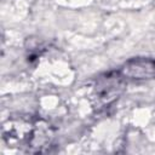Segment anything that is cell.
I'll return each mask as SVG.
<instances>
[{
    "mask_svg": "<svg viewBox=\"0 0 155 155\" xmlns=\"http://www.w3.org/2000/svg\"><path fill=\"white\" fill-rule=\"evenodd\" d=\"M122 74L131 79H151L155 76V61L148 58L131 59L122 68Z\"/></svg>",
    "mask_w": 155,
    "mask_h": 155,
    "instance_id": "2",
    "label": "cell"
},
{
    "mask_svg": "<svg viewBox=\"0 0 155 155\" xmlns=\"http://www.w3.org/2000/svg\"><path fill=\"white\" fill-rule=\"evenodd\" d=\"M4 140L8 147L19 148L30 153L46 150L51 140L48 125L31 117H11L4 124Z\"/></svg>",
    "mask_w": 155,
    "mask_h": 155,
    "instance_id": "1",
    "label": "cell"
}]
</instances>
